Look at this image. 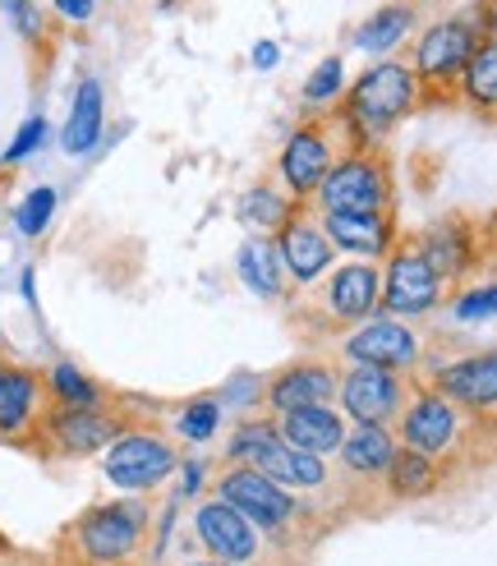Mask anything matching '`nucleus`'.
I'll return each mask as SVG.
<instances>
[{
	"label": "nucleus",
	"mask_w": 497,
	"mask_h": 566,
	"mask_svg": "<svg viewBox=\"0 0 497 566\" xmlns=\"http://www.w3.org/2000/svg\"><path fill=\"white\" fill-rule=\"evenodd\" d=\"M148 534H152V506L144 497L102 502L61 530L55 566H138Z\"/></svg>",
	"instance_id": "1"
},
{
	"label": "nucleus",
	"mask_w": 497,
	"mask_h": 566,
	"mask_svg": "<svg viewBox=\"0 0 497 566\" xmlns=\"http://www.w3.org/2000/svg\"><path fill=\"white\" fill-rule=\"evenodd\" d=\"M355 148H364V134L355 129V120L346 116V106L309 116L290 134V144L282 148V161H276L286 193L295 198V203H309V198L318 193V185L327 180L331 166H337L341 157H350Z\"/></svg>",
	"instance_id": "2"
},
{
	"label": "nucleus",
	"mask_w": 497,
	"mask_h": 566,
	"mask_svg": "<svg viewBox=\"0 0 497 566\" xmlns=\"http://www.w3.org/2000/svg\"><path fill=\"white\" fill-rule=\"evenodd\" d=\"M212 493L221 502H231L240 516L254 521L272 548H295L299 530H304V516H309L290 489H282L258 465H244V461L221 465V474L212 479Z\"/></svg>",
	"instance_id": "3"
},
{
	"label": "nucleus",
	"mask_w": 497,
	"mask_h": 566,
	"mask_svg": "<svg viewBox=\"0 0 497 566\" xmlns=\"http://www.w3.org/2000/svg\"><path fill=\"white\" fill-rule=\"evenodd\" d=\"M475 19H479V10L442 19L414 42L410 70H414V78H420L424 102H461V74L469 65V55H475V46L488 38L484 23H475Z\"/></svg>",
	"instance_id": "4"
},
{
	"label": "nucleus",
	"mask_w": 497,
	"mask_h": 566,
	"mask_svg": "<svg viewBox=\"0 0 497 566\" xmlns=\"http://www.w3.org/2000/svg\"><path fill=\"white\" fill-rule=\"evenodd\" d=\"M420 102H424V88H420V78H414V70L401 61H382L355 78V88L346 93L341 106L355 120V129L364 134V144H378V138L392 134Z\"/></svg>",
	"instance_id": "5"
},
{
	"label": "nucleus",
	"mask_w": 497,
	"mask_h": 566,
	"mask_svg": "<svg viewBox=\"0 0 497 566\" xmlns=\"http://www.w3.org/2000/svg\"><path fill=\"white\" fill-rule=\"evenodd\" d=\"M314 203L322 212H387L396 208L392 198V166L378 153V144L355 148L350 157H341L327 171V180L318 185Z\"/></svg>",
	"instance_id": "6"
},
{
	"label": "nucleus",
	"mask_w": 497,
	"mask_h": 566,
	"mask_svg": "<svg viewBox=\"0 0 497 566\" xmlns=\"http://www.w3.org/2000/svg\"><path fill=\"white\" fill-rule=\"evenodd\" d=\"M396 429V442L410 447V451H424L433 461H447L461 451L465 442V429H469V415L461 406H452L433 382H414L410 396H405V410L401 419L392 423Z\"/></svg>",
	"instance_id": "7"
},
{
	"label": "nucleus",
	"mask_w": 497,
	"mask_h": 566,
	"mask_svg": "<svg viewBox=\"0 0 497 566\" xmlns=\"http://www.w3.org/2000/svg\"><path fill=\"white\" fill-rule=\"evenodd\" d=\"M180 470L176 442H166L152 429H120V438L106 447V479L125 493H152Z\"/></svg>",
	"instance_id": "8"
},
{
	"label": "nucleus",
	"mask_w": 497,
	"mask_h": 566,
	"mask_svg": "<svg viewBox=\"0 0 497 566\" xmlns=\"http://www.w3.org/2000/svg\"><path fill=\"white\" fill-rule=\"evenodd\" d=\"M414 378L405 369H378V364H350L337 382V406L346 410V419L355 423H392L405 410Z\"/></svg>",
	"instance_id": "9"
},
{
	"label": "nucleus",
	"mask_w": 497,
	"mask_h": 566,
	"mask_svg": "<svg viewBox=\"0 0 497 566\" xmlns=\"http://www.w3.org/2000/svg\"><path fill=\"white\" fill-rule=\"evenodd\" d=\"M382 300V272L378 263L359 259L346 268H331V276L318 286L314 308H318V327H355L378 314Z\"/></svg>",
	"instance_id": "10"
},
{
	"label": "nucleus",
	"mask_w": 497,
	"mask_h": 566,
	"mask_svg": "<svg viewBox=\"0 0 497 566\" xmlns=\"http://www.w3.org/2000/svg\"><path fill=\"white\" fill-rule=\"evenodd\" d=\"M387 253H392V263H387V272H382V300H378V308H387L392 318L429 314V308L442 300V281H437V272L429 268V259L420 253V244H414V235L410 240L396 235V244Z\"/></svg>",
	"instance_id": "11"
},
{
	"label": "nucleus",
	"mask_w": 497,
	"mask_h": 566,
	"mask_svg": "<svg viewBox=\"0 0 497 566\" xmlns=\"http://www.w3.org/2000/svg\"><path fill=\"white\" fill-rule=\"evenodd\" d=\"M276 249H282L290 286H314L318 276L331 272V263H337V244L327 240L314 198L309 203H295V212L282 221V231H276Z\"/></svg>",
	"instance_id": "12"
},
{
	"label": "nucleus",
	"mask_w": 497,
	"mask_h": 566,
	"mask_svg": "<svg viewBox=\"0 0 497 566\" xmlns=\"http://www.w3.org/2000/svg\"><path fill=\"white\" fill-rule=\"evenodd\" d=\"M193 534H199V544L221 557V562H231V566H263V530L240 516L231 502H221L216 493L208 502L193 506Z\"/></svg>",
	"instance_id": "13"
},
{
	"label": "nucleus",
	"mask_w": 497,
	"mask_h": 566,
	"mask_svg": "<svg viewBox=\"0 0 497 566\" xmlns=\"http://www.w3.org/2000/svg\"><path fill=\"white\" fill-rule=\"evenodd\" d=\"M120 429H125V419L110 406H83V410L51 406L38 442H46V451H55V457H93V451L116 442Z\"/></svg>",
	"instance_id": "14"
},
{
	"label": "nucleus",
	"mask_w": 497,
	"mask_h": 566,
	"mask_svg": "<svg viewBox=\"0 0 497 566\" xmlns=\"http://www.w3.org/2000/svg\"><path fill=\"white\" fill-rule=\"evenodd\" d=\"M46 410H51L46 374L10 364V374L0 378V442H14V447L38 442Z\"/></svg>",
	"instance_id": "15"
},
{
	"label": "nucleus",
	"mask_w": 497,
	"mask_h": 566,
	"mask_svg": "<svg viewBox=\"0 0 497 566\" xmlns=\"http://www.w3.org/2000/svg\"><path fill=\"white\" fill-rule=\"evenodd\" d=\"M433 387L447 396L452 406H461L469 419L493 423L497 419V346L442 364L433 374Z\"/></svg>",
	"instance_id": "16"
},
{
	"label": "nucleus",
	"mask_w": 497,
	"mask_h": 566,
	"mask_svg": "<svg viewBox=\"0 0 497 566\" xmlns=\"http://www.w3.org/2000/svg\"><path fill=\"white\" fill-rule=\"evenodd\" d=\"M341 355L350 364H378V369H414L420 364V336H414L401 318H364L355 323V332H346Z\"/></svg>",
	"instance_id": "17"
},
{
	"label": "nucleus",
	"mask_w": 497,
	"mask_h": 566,
	"mask_svg": "<svg viewBox=\"0 0 497 566\" xmlns=\"http://www.w3.org/2000/svg\"><path fill=\"white\" fill-rule=\"evenodd\" d=\"M414 244H420V253L429 259V268L437 272V281L447 286V281H461L475 272L479 253H484V240L475 235V226H469L465 217H442L433 221L429 231L414 235Z\"/></svg>",
	"instance_id": "18"
},
{
	"label": "nucleus",
	"mask_w": 497,
	"mask_h": 566,
	"mask_svg": "<svg viewBox=\"0 0 497 566\" xmlns=\"http://www.w3.org/2000/svg\"><path fill=\"white\" fill-rule=\"evenodd\" d=\"M337 369L322 359H304V364H290V369L272 374L267 387H263V406L272 415H286V410H299V406H331L337 401Z\"/></svg>",
	"instance_id": "19"
},
{
	"label": "nucleus",
	"mask_w": 497,
	"mask_h": 566,
	"mask_svg": "<svg viewBox=\"0 0 497 566\" xmlns=\"http://www.w3.org/2000/svg\"><path fill=\"white\" fill-rule=\"evenodd\" d=\"M318 217H322L327 240L346 253H359V259H382L396 244V208H387V212H322L318 208Z\"/></svg>",
	"instance_id": "20"
},
{
	"label": "nucleus",
	"mask_w": 497,
	"mask_h": 566,
	"mask_svg": "<svg viewBox=\"0 0 497 566\" xmlns=\"http://www.w3.org/2000/svg\"><path fill=\"white\" fill-rule=\"evenodd\" d=\"M276 423H282V438L295 451H309V457H322V461L337 457L346 442V415H337L331 406H299L276 415Z\"/></svg>",
	"instance_id": "21"
},
{
	"label": "nucleus",
	"mask_w": 497,
	"mask_h": 566,
	"mask_svg": "<svg viewBox=\"0 0 497 566\" xmlns=\"http://www.w3.org/2000/svg\"><path fill=\"white\" fill-rule=\"evenodd\" d=\"M254 465H258L267 479H276L282 489H290L295 497H299V493H322V489H327V479H331L322 457H309V451H295L286 438H282V442H272Z\"/></svg>",
	"instance_id": "22"
},
{
	"label": "nucleus",
	"mask_w": 497,
	"mask_h": 566,
	"mask_svg": "<svg viewBox=\"0 0 497 566\" xmlns=\"http://www.w3.org/2000/svg\"><path fill=\"white\" fill-rule=\"evenodd\" d=\"M396 429H387V423H355L346 429V442H341V465L346 474H359V479H382V470L392 465L396 457Z\"/></svg>",
	"instance_id": "23"
},
{
	"label": "nucleus",
	"mask_w": 497,
	"mask_h": 566,
	"mask_svg": "<svg viewBox=\"0 0 497 566\" xmlns=\"http://www.w3.org/2000/svg\"><path fill=\"white\" fill-rule=\"evenodd\" d=\"M235 272H240L244 286L254 291V295H263V300L286 295V263H282V249H276L272 235L244 240L240 244V259H235Z\"/></svg>",
	"instance_id": "24"
},
{
	"label": "nucleus",
	"mask_w": 497,
	"mask_h": 566,
	"mask_svg": "<svg viewBox=\"0 0 497 566\" xmlns=\"http://www.w3.org/2000/svg\"><path fill=\"white\" fill-rule=\"evenodd\" d=\"M437 484H442V461L424 457V451H410V447H396L392 465L382 470V489L396 502L429 497V493H437Z\"/></svg>",
	"instance_id": "25"
},
{
	"label": "nucleus",
	"mask_w": 497,
	"mask_h": 566,
	"mask_svg": "<svg viewBox=\"0 0 497 566\" xmlns=\"http://www.w3.org/2000/svg\"><path fill=\"white\" fill-rule=\"evenodd\" d=\"M461 102L484 120H497V33H488L461 74Z\"/></svg>",
	"instance_id": "26"
},
{
	"label": "nucleus",
	"mask_w": 497,
	"mask_h": 566,
	"mask_svg": "<svg viewBox=\"0 0 497 566\" xmlns=\"http://www.w3.org/2000/svg\"><path fill=\"white\" fill-rule=\"evenodd\" d=\"M61 138H65V153H74V157L97 148V138H102V83L97 78H83L78 83L74 111H70Z\"/></svg>",
	"instance_id": "27"
},
{
	"label": "nucleus",
	"mask_w": 497,
	"mask_h": 566,
	"mask_svg": "<svg viewBox=\"0 0 497 566\" xmlns=\"http://www.w3.org/2000/svg\"><path fill=\"white\" fill-rule=\"evenodd\" d=\"M410 28H414V10L396 0V6H382V10H373L364 23H359L355 42L364 51H392L401 38H410Z\"/></svg>",
	"instance_id": "28"
},
{
	"label": "nucleus",
	"mask_w": 497,
	"mask_h": 566,
	"mask_svg": "<svg viewBox=\"0 0 497 566\" xmlns=\"http://www.w3.org/2000/svg\"><path fill=\"white\" fill-rule=\"evenodd\" d=\"M46 391H51V406H65V410L106 406V391L93 378H83L74 364H55V369H46Z\"/></svg>",
	"instance_id": "29"
},
{
	"label": "nucleus",
	"mask_w": 497,
	"mask_h": 566,
	"mask_svg": "<svg viewBox=\"0 0 497 566\" xmlns=\"http://www.w3.org/2000/svg\"><path fill=\"white\" fill-rule=\"evenodd\" d=\"M295 212V198L272 189V185H254L240 198V221L248 226H263V231H282V221Z\"/></svg>",
	"instance_id": "30"
},
{
	"label": "nucleus",
	"mask_w": 497,
	"mask_h": 566,
	"mask_svg": "<svg viewBox=\"0 0 497 566\" xmlns=\"http://www.w3.org/2000/svg\"><path fill=\"white\" fill-rule=\"evenodd\" d=\"M272 442H282V423H276V415L244 419L240 429L231 433V442H226V461H244V465H254Z\"/></svg>",
	"instance_id": "31"
},
{
	"label": "nucleus",
	"mask_w": 497,
	"mask_h": 566,
	"mask_svg": "<svg viewBox=\"0 0 497 566\" xmlns=\"http://www.w3.org/2000/svg\"><path fill=\"white\" fill-rule=\"evenodd\" d=\"M216 423H221V406H216V396H199V401H189L176 419V429L189 438V442H208L216 433Z\"/></svg>",
	"instance_id": "32"
},
{
	"label": "nucleus",
	"mask_w": 497,
	"mask_h": 566,
	"mask_svg": "<svg viewBox=\"0 0 497 566\" xmlns=\"http://www.w3.org/2000/svg\"><path fill=\"white\" fill-rule=\"evenodd\" d=\"M51 212H55V189H51V185H38V189L19 203L14 221H19V231H23V235H42V231H46V221H51Z\"/></svg>",
	"instance_id": "33"
},
{
	"label": "nucleus",
	"mask_w": 497,
	"mask_h": 566,
	"mask_svg": "<svg viewBox=\"0 0 497 566\" xmlns=\"http://www.w3.org/2000/svg\"><path fill=\"white\" fill-rule=\"evenodd\" d=\"M0 14L10 19V28L23 42H42L46 38V14L38 10V0H0Z\"/></svg>",
	"instance_id": "34"
},
{
	"label": "nucleus",
	"mask_w": 497,
	"mask_h": 566,
	"mask_svg": "<svg viewBox=\"0 0 497 566\" xmlns=\"http://www.w3.org/2000/svg\"><path fill=\"white\" fill-rule=\"evenodd\" d=\"M337 88H341V61H337V55H327V61L309 74V83H304V102L327 106L331 97H337Z\"/></svg>",
	"instance_id": "35"
},
{
	"label": "nucleus",
	"mask_w": 497,
	"mask_h": 566,
	"mask_svg": "<svg viewBox=\"0 0 497 566\" xmlns=\"http://www.w3.org/2000/svg\"><path fill=\"white\" fill-rule=\"evenodd\" d=\"M497 314V286H484V291H469L456 300V318L461 323H475V318H493Z\"/></svg>",
	"instance_id": "36"
},
{
	"label": "nucleus",
	"mask_w": 497,
	"mask_h": 566,
	"mask_svg": "<svg viewBox=\"0 0 497 566\" xmlns=\"http://www.w3.org/2000/svg\"><path fill=\"white\" fill-rule=\"evenodd\" d=\"M38 144H46V120H42V116H33V120H28V125L14 134V144L6 148V157H0V161H6V166H10V161H23L28 153H38Z\"/></svg>",
	"instance_id": "37"
},
{
	"label": "nucleus",
	"mask_w": 497,
	"mask_h": 566,
	"mask_svg": "<svg viewBox=\"0 0 497 566\" xmlns=\"http://www.w3.org/2000/svg\"><path fill=\"white\" fill-rule=\"evenodd\" d=\"M51 10L70 23H88L97 14V0H51Z\"/></svg>",
	"instance_id": "38"
},
{
	"label": "nucleus",
	"mask_w": 497,
	"mask_h": 566,
	"mask_svg": "<svg viewBox=\"0 0 497 566\" xmlns=\"http://www.w3.org/2000/svg\"><path fill=\"white\" fill-rule=\"evenodd\" d=\"M0 566H55V557H38V553H14V548H0Z\"/></svg>",
	"instance_id": "39"
},
{
	"label": "nucleus",
	"mask_w": 497,
	"mask_h": 566,
	"mask_svg": "<svg viewBox=\"0 0 497 566\" xmlns=\"http://www.w3.org/2000/svg\"><path fill=\"white\" fill-rule=\"evenodd\" d=\"M276 61H282V46H276V42H258V46H254V65H258V70H272Z\"/></svg>",
	"instance_id": "40"
},
{
	"label": "nucleus",
	"mask_w": 497,
	"mask_h": 566,
	"mask_svg": "<svg viewBox=\"0 0 497 566\" xmlns=\"http://www.w3.org/2000/svg\"><path fill=\"white\" fill-rule=\"evenodd\" d=\"M199 484H203V470L199 465H184V493H199Z\"/></svg>",
	"instance_id": "41"
},
{
	"label": "nucleus",
	"mask_w": 497,
	"mask_h": 566,
	"mask_svg": "<svg viewBox=\"0 0 497 566\" xmlns=\"http://www.w3.org/2000/svg\"><path fill=\"white\" fill-rule=\"evenodd\" d=\"M184 566H231V562H221V557H203V562H184Z\"/></svg>",
	"instance_id": "42"
},
{
	"label": "nucleus",
	"mask_w": 497,
	"mask_h": 566,
	"mask_svg": "<svg viewBox=\"0 0 497 566\" xmlns=\"http://www.w3.org/2000/svg\"><path fill=\"white\" fill-rule=\"evenodd\" d=\"M6 374H10V359H6V355H0V378H6Z\"/></svg>",
	"instance_id": "43"
},
{
	"label": "nucleus",
	"mask_w": 497,
	"mask_h": 566,
	"mask_svg": "<svg viewBox=\"0 0 497 566\" xmlns=\"http://www.w3.org/2000/svg\"><path fill=\"white\" fill-rule=\"evenodd\" d=\"M488 253H493V263H497V231H493V244H488Z\"/></svg>",
	"instance_id": "44"
},
{
	"label": "nucleus",
	"mask_w": 497,
	"mask_h": 566,
	"mask_svg": "<svg viewBox=\"0 0 497 566\" xmlns=\"http://www.w3.org/2000/svg\"><path fill=\"white\" fill-rule=\"evenodd\" d=\"M0 548H6V544H0Z\"/></svg>",
	"instance_id": "45"
}]
</instances>
